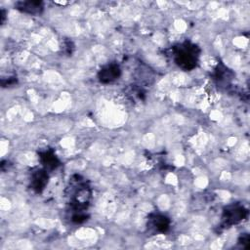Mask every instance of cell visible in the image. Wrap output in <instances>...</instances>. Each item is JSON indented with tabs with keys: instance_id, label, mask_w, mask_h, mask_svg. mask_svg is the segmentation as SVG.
Instances as JSON below:
<instances>
[{
	"instance_id": "6da1fadb",
	"label": "cell",
	"mask_w": 250,
	"mask_h": 250,
	"mask_svg": "<svg viewBox=\"0 0 250 250\" xmlns=\"http://www.w3.org/2000/svg\"><path fill=\"white\" fill-rule=\"evenodd\" d=\"M198 48L189 42H185L174 49V59L176 63L185 70L195 67L198 60Z\"/></svg>"
},
{
	"instance_id": "7a4b0ae2",
	"label": "cell",
	"mask_w": 250,
	"mask_h": 250,
	"mask_svg": "<svg viewBox=\"0 0 250 250\" xmlns=\"http://www.w3.org/2000/svg\"><path fill=\"white\" fill-rule=\"evenodd\" d=\"M247 215V210H245L242 206H231L227 209L224 213V221L228 225H232L240 222Z\"/></svg>"
},
{
	"instance_id": "3957f363",
	"label": "cell",
	"mask_w": 250,
	"mask_h": 250,
	"mask_svg": "<svg viewBox=\"0 0 250 250\" xmlns=\"http://www.w3.org/2000/svg\"><path fill=\"white\" fill-rule=\"evenodd\" d=\"M120 68L117 64L111 63L104 68H102L99 72V80L102 83H109L116 80L120 75Z\"/></svg>"
},
{
	"instance_id": "277c9868",
	"label": "cell",
	"mask_w": 250,
	"mask_h": 250,
	"mask_svg": "<svg viewBox=\"0 0 250 250\" xmlns=\"http://www.w3.org/2000/svg\"><path fill=\"white\" fill-rule=\"evenodd\" d=\"M48 183V174L47 171L44 169L36 170L35 172L32 173L31 176V188L37 191L41 192L44 188L46 187Z\"/></svg>"
},
{
	"instance_id": "5b68a950",
	"label": "cell",
	"mask_w": 250,
	"mask_h": 250,
	"mask_svg": "<svg viewBox=\"0 0 250 250\" xmlns=\"http://www.w3.org/2000/svg\"><path fill=\"white\" fill-rule=\"evenodd\" d=\"M18 10L28 14H40L43 10L42 2L40 1H21L16 4Z\"/></svg>"
},
{
	"instance_id": "8992f818",
	"label": "cell",
	"mask_w": 250,
	"mask_h": 250,
	"mask_svg": "<svg viewBox=\"0 0 250 250\" xmlns=\"http://www.w3.org/2000/svg\"><path fill=\"white\" fill-rule=\"evenodd\" d=\"M40 160L45 167V169H55L57 166H59L60 161L56 154L52 150H45L40 153Z\"/></svg>"
},
{
	"instance_id": "52a82bcc",
	"label": "cell",
	"mask_w": 250,
	"mask_h": 250,
	"mask_svg": "<svg viewBox=\"0 0 250 250\" xmlns=\"http://www.w3.org/2000/svg\"><path fill=\"white\" fill-rule=\"evenodd\" d=\"M150 224L156 231L163 232V231H166L169 229L170 221L167 217H165L163 215H154L151 218Z\"/></svg>"
}]
</instances>
